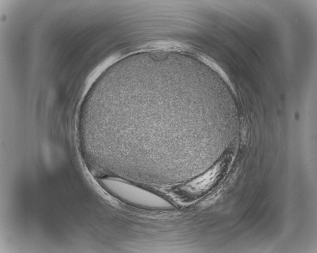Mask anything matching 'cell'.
<instances>
[{
	"label": "cell",
	"mask_w": 317,
	"mask_h": 253,
	"mask_svg": "<svg viewBox=\"0 0 317 253\" xmlns=\"http://www.w3.org/2000/svg\"><path fill=\"white\" fill-rule=\"evenodd\" d=\"M98 182L108 193L127 204L155 208L171 206L164 199L128 180L113 176H103L99 178Z\"/></svg>",
	"instance_id": "cell-1"
},
{
	"label": "cell",
	"mask_w": 317,
	"mask_h": 253,
	"mask_svg": "<svg viewBox=\"0 0 317 253\" xmlns=\"http://www.w3.org/2000/svg\"><path fill=\"white\" fill-rule=\"evenodd\" d=\"M220 170L221 166L218 164L203 175L184 185L181 191L187 198H195L212 186L219 175Z\"/></svg>",
	"instance_id": "cell-2"
}]
</instances>
